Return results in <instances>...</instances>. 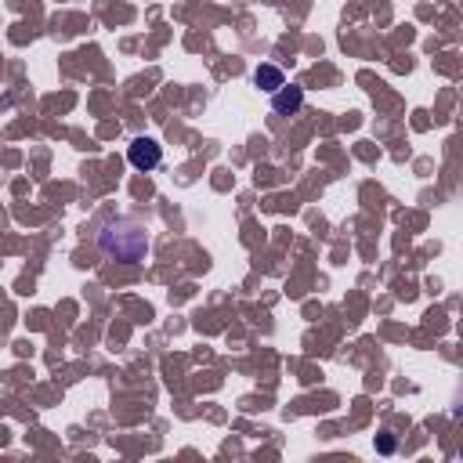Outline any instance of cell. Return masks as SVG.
Instances as JSON below:
<instances>
[{
  "mask_svg": "<svg viewBox=\"0 0 463 463\" xmlns=\"http://www.w3.org/2000/svg\"><path fill=\"white\" fill-rule=\"evenodd\" d=\"M304 105V90L297 83H282L279 90H271V112L275 116H293Z\"/></svg>",
  "mask_w": 463,
  "mask_h": 463,
  "instance_id": "3",
  "label": "cell"
},
{
  "mask_svg": "<svg viewBox=\"0 0 463 463\" xmlns=\"http://www.w3.org/2000/svg\"><path fill=\"white\" fill-rule=\"evenodd\" d=\"M253 83L260 87V90H279L282 83H286V76H282V69L279 65H257V72H253Z\"/></svg>",
  "mask_w": 463,
  "mask_h": 463,
  "instance_id": "4",
  "label": "cell"
},
{
  "mask_svg": "<svg viewBox=\"0 0 463 463\" xmlns=\"http://www.w3.org/2000/svg\"><path fill=\"white\" fill-rule=\"evenodd\" d=\"M127 159H130V166L134 170H156L159 163H163V148H159V141H152V137H134L130 145H127Z\"/></svg>",
  "mask_w": 463,
  "mask_h": 463,
  "instance_id": "2",
  "label": "cell"
},
{
  "mask_svg": "<svg viewBox=\"0 0 463 463\" xmlns=\"http://www.w3.org/2000/svg\"><path fill=\"white\" fill-rule=\"evenodd\" d=\"M98 246L112 260H141L145 250H148V232L137 221H130V217H116V221L101 224Z\"/></svg>",
  "mask_w": 463,
  "mask_h": 463,
  "instance_id": "1",
  "label": "cell"
}]
</instances>
